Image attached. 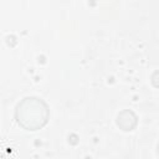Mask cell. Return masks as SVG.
Instances as JSON below:
<instances>
[{"label": "cell", "instance_id": "6da1fadb", "mask_svg": "<svg viewBox=\"0 0 159 159\" xmlns=\"http://www.w3.org/2000/svg\"><path fill=\"white\" fill-rule=\"evenodd\" d=\"M50 118V109L45 101L37 97L24 98L15 109V119L26 130H37L46 125Z\"/></svg>", "mask_w": 159, "mask_h": 159}, {"label": "cell", "instance_id": "7a4b0ae2", "mask_svg": "<svg viewBox=\"0 0 159 159\" xmlns=\"http://www.w3.org/2000/svg\"><path fill=\"white\" fill-rule=\"evenodd\" d=\"M138 124V118L135 113L130 109H123L117 116V125L124 132H132Z\"/></svg>", "mask_w": 159, "mask_h": 159}, {"label": "cell", "instance_id": "3957f363", "mask_svg": "<svg viewBox=\"0 0 159 159\" xmlns=\"http://www.w3.org/2000/svg\"><path fill=\"white\" fill-rule=\"evenodd\" d=\"M150 82L155 88H159V71H155L152 77H150Z\"/></svg>", "mask_w": 159, "mask_h": 159}, {"label": "cell", "instance_id": "277c9868", "mask_svg": "<svg viewBox=\"0 0 159 159\" xmlns=\"http://www.w3.org/2000/svg\"><path fill=\"white\" fill-rule=\"evenodd\" d=\"M68 142H70L71 144H73V145H75V144H77V143H78V137H77L76 134H71V135L68 137Z\"/></svg>", "mask_w": 159, "mask_h": 159}, {"label": "cell", "instance_id": "5b68a950", "mask_svg": "<svg viewBox=\"0 0 159 159\" xmlns=\"http://www.w3.org/2000/svg\"><path fill=\"white\" fill-rule=\"evenodd\" d=\"M157 153H158V157H159V144H158V150H157Z\"/></svg>", "mask_w": 159, "mask_h": 159}]
</instances>
